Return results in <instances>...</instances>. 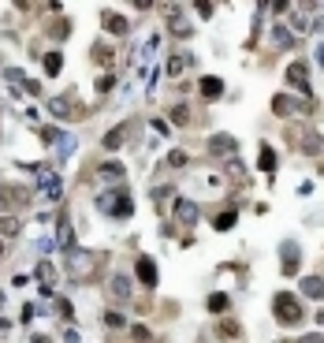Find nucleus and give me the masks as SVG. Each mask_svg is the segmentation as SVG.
Returning a JSON list of instances; mask_svg holds the SVG:
<instances>
[{"mask_svg": "<svg viewBox=\"0 0 324 343\" xmlns=\"http://www.w3.org/2000/svg\"><path fill=\"white\" fill-rule=\"evenodd\" d=\"M138 272H142V280H146V283H153V280H157V269H153V261H149V257H142Z\"/></svg>", "mask_w": 324, "mask_h": 343, "instance_id": "nucleus-2", "label": "nucleus"}, {"mask_svg": "<svg viewBox=\"0 0 324 343\" xmlns=\"http://www.w3.org/2000/svg\"><path fill=\"white\" fill-rule=\"evenodd\" d=\"M276 313H280L283 325H294V321L302 317V306H294L291 295H280V299H276Z\"/></svg>", "mask_w": 324, "mask_h": 343, "instance_id": "nucleus-1", "label": "nucleus"}, {"mask_svg": "<svg viewBox=\"0 0 324 343\" xmlns=\"http://www.w3.org/2000/svg\"><path fill=\"white\" fill-rule=\"evenodd\" d=\"M123 138H127V127H119V131H112L108 138H104V146L108 149H116V146H123Z\"/></svg>", "mask_w": 324, "mask_h": 343, "instance_id": "nucleus-3", "label": "nucleus"}, {"mask_svg": "<svg viewBox=\"0 0 324 343\" xmlns=\"http://www.w3.org/2000/svg\"><path fill=\"white\" fill-rule=\"evenodd\" d=\"M45 68H49V75H56V71H60V56L52 52V56H49V64H45Z\"/></svg>", "mask_w": 324, "mask_h": 343, "instance_id": "nucleus-5", "label": "nucleus"}, {"mask_svg": "<svg viewBox=\"0 0 324 343\" xmlns=\"http://www.w3.org/2000/svg\"><path fill=\"white\" fill-rule=\"evenodd\" d=\"M202 93H205V97H220V79H205Z\"/></svg>", "mask_w": 324, "mask_h": 343, "instance_id": "nucleus-4", "label": "nucleus"}]
</instances>
